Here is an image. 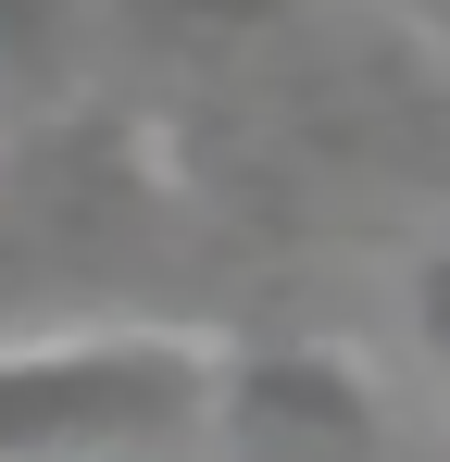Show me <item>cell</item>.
<instances>
[]
</instances>
